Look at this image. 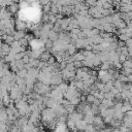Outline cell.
Returning <instances> with one entry per match:
<instances>
[]
</instances>
